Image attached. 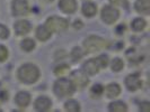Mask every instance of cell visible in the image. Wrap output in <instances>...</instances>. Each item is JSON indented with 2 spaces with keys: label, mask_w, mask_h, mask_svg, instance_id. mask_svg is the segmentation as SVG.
Returning <instances> with one entry per match:
<instances>
[{
  "label": "cell",
  "mask_w": 150,
  "mask_h": 112,
  "mask_svg": "<svg viewBox=\"0 0 150 112\" xmlns=\"http://www.w3.org/2000/svg\"><path fill=\"white\" fill-rule=\"evenodd\" d=\"M95 58H96V61L98 62L100 68H105V67H107L108 64H110V58H108V56L105 55V54H100V55L96 56Z\"/></svg>",
  "instance_id": "26"
},
{
  "label": "cell",
  "mask_w": 150,
  "mask_h": 112,
  "mask_svg": "<svg viewBox=\"0 0 150 112\" xmlns=\"http://www.w3.org/2000/svg\"><path fill=\"white\" fill-rule=\"evenodd\" d=\"M45 26L47 27V29L50 30L52 34H60L63 33L64 30L68 29L69 27V22L66 18L58 17V16H51L46 19Z\"/></svg>",
  "instance_id": "4"
},
{
  "label": "cell",
  "mask_w": 150,
  "mask_h": 112,
  "mask_svg": "<svg viewBox=\"0 0 150 112\" xmlns=\"http://www.w3.org/2000/svg\"><path fill=\"white\" fill-rule=\"evenodd\" d=\"M111 5L115 8H123L127 9L129 7V1L128 0H110Z\"/></svg>",
  "instance_id": "27"
},
{
  "label": "cell",
  "mask_w": 150,
  "mask_h": 112,
  "mask_svg": "<svg viewBox=\"0 0 150 112\" xmlns=\"http://www.w3.org/2000/svg\"><path fill=\"white\" fill-rule=\"evenodd\" d=\"M110 66H111V70H112L113 72L119 73V72H121L124 68V61L120 58V57H114L110 62Z\"/></svg>",
  "instance_id": "21"
},
{
  "label": "cell",
  "mask_w": 150,
  "mask_h": 112,
  "mask_svg": "<svg viewBox=\"0 0 150 112\" xmlns=\"http://www.w3.org/2000/svg\"><path fill=\"white\" fill-rule=\"evenodd\" d=\"M64 110L68 112H78L80 111V103L75 99H69L64 103Z\"/></svg>",
  "instance_id": "20"
},
{
  "label": "cell",
  "mask_w": 150,
  "mask_h": 112,
  "mask_svg": "<svg viewBox=\"0 0 150 112\" xmlns=\"http://www.w3.org/2000/svg\"><path fill=\"white\" fill-rule=\"evenodd\" d=\"M69 79H70V81L72 82L76 90H83L88 84H89L88 75L86 74L83 70L72 71V72L70 73V75H69Z\"/></svg>",
  "instance_id": "5"
},
{
  "label": "cell",
  "mask_w": 150,
  "mask_h": 112,
  "mask_svg": "<svg viewBox=\"0 0 150 112\" xmlns=\"http://www.w3.org/2000/svg\"><path fill=\"white\" fill-rule=\"evenodd\" d=\"M74 26H75V28H81L83 27V22H80V20H76Z\"/></svg>",
  "instance_id": "31"
},
{
  "label": "cell",
  "mask_w": 150,
  "mask_h": 112,
  "mask_svg": "<svg viewBox=\"0 0 150 112\" xmlns=\"http://www.w3.org/2000/svg\"><path fill=\"white\" fill-rule=\"evenodd\" d=\"M103 92H104V86L100 85V84H94L91 88H90L89 94L93 99H98L103 95Z\"/></svg>",
  "instance_id": "24"
},
{
  "label": "cell",
  "mask_w": 150,
  "mask_h": 112,
  "mask_svg": "<svg viewBox=\"0 0 150 112\" xmlns=\"http://www.w3.org/2000/svg\"><path fill=\"white\" fill-rule=\"evenodd\" d=\"M146 26H147V22L143 18H141V17L135 18L131 22V28L134 31H142L146 28Z\"/></svg>",
  "instance_id": "22"
},
{
  "label": "cell",
  "mask_w": 150,
  "mask_h": 112,
  "mask_svg": "<svg viewBox=\"0 0 150 112\" xmlns=\"http://www.w3.org/2000/svg\"><path fill=\"white\" fill-rule=\"evenodd\" d=\"M108 111L112 112H127L128 105L123 101H113L108 104Z\"/></svg>",
  "instance_id": "18"
},
{
  "label": "cell",
  "mask_w": 150,
  "mask_h": 112,
  "mask_svg": "<svg viewBox=\"0 0 150 112\" xmlns=\"http://www.w3.org/2000/svg\"><path fill=\"white\" fill-rule=\"evenodd\" d=\"M75 86H74L72 82L70 81V79H67L64 76L59 77L53 84V93L59 99L70 97L75 93Z\"/></svg>",
  "instance_id": "3"
},
{
  "label": "cell",
  "mask_w": 150,
  "mask_h": 112,
  "mask_svg": "<svg viewBox=\"0 0 150 112\" xmlns=\"http://www.w3.org/2000/svg\"><path fill=\"white\" fill-rule=\"evenodd\" d=\"M11 13L15 17H23L30 13V5L27 0H13Z\"/></svg>",
  "instance_id": "7"
},
{
  "label": "cell",
  "mask_w": 150,
  "mask_h": 112,
  "mask_svg": "<svg viewBox=\"0 0 150 112\" xmlns=\"http://www.w3.org/2000/svg\"><path fill=\"white\" fill-rule=\"evenodd\" d=\"M35 47H36V43L32 38H24L22 42H21V48H22V51H24V52L30 53L32 51H34Z\"/></svg>",
  "instance_id": "19"
},
{
  "label": "cell",
  "mask_w": 150,
  "mask_h": 112,
  "mask_svg": "<svg viewBox=\"0 0 150 112\" xmlns=\"http://www.w3.org/2000/svg\"><path fill=\"white\" fill-rule=\"evenodd\" d=\"M69 71H70L69 65L62 63V64H59L58 66L54 68V74L57 75V76H59V77H61V76L67 75L68 73H69Z\"/></svg>",
  "instance_id": "25"
},
{
  "label": "cell",
  "mask_w": 150,
  "mask_h": 112,
  "mask_svg": "<svg viewBox=\"0 0 150 112\" xmlns=\"http://www.w3.org/2000/svg\"><path fill=\"white\" fill-rule=\"evenodd\" d=\"M35 36L40 42H47L52 36V33L47 29L45 25H40L35 30Z\"/></svg>",
  "instance_id": "16"
},
{
  "label": "cell",
  "mask_w": 150,
  "mask_h": 112,
  "mask_svg": "<svg viewBox=\"0 0 150 112\" xmlns=\"http://www.w3.org/2000/svg\"><path fill=\"white\" fill-rule=\"evenodd\" d=\"M32 97L27 91H19L14 97V103L21 109H26L30 104Z\"/></svg>",
  "instance_id": "10"
},
{
  "label": "cell",
  "mask_w": 150,
  "mask_h": 112,
  "mask_svg": "<svg viewBox=\"0 0 150 112\" xmlns=\"http://www.w3.org/2000/svg\"><path fill=\"white\" fill-rule=\"evenodd\" d=\"M142 80L140 77V75L134 73V74H129L125 80H124V85L130 92H135L138 90L142 88Z\"/></svg>",
  "instance_id": "8"
},
{
  "label": "cell",
  "mask_w": 150,
  "mask_h": 112,
  "mask_svg": "<svg viewBox=\"0 0 150 112\" xmlns=\"http://www.w3.org/2000/svg\"><path fill=\"white\" fill-rule=\"evenodd\" d=\"M52 108V101L51 99L46 95L38 97V99L34 101V109L38 112H47Z\"/></svg>",
  "instance_id": "9"
},
{
  "label": "cell",
  "mask_w": 150,
  "mask_h": 112,
  "mask_svg": "<svg viewBox=\"0 0 150 112\" xmlns=\"http://www.w3.org/2000/svg\"><path fill=\"white\" fill-rule=\"evenodd\" d=\"M10 35V31L8 29L7 26L0 24V39H7Z\"/></svg>",
  "instance_id": "29"
},
{
  "label": "cell",
  "mask_w": 150,
  "mask_h": 112,
  "mask_svg": "<svg viewBox=\"0 0 150 112\" xmlns=\"http://www.w3.org/2000/svg\"><path fill=\"white\" fill-rule=\"evenodd\" d=\"M9 56V51L5 45L0 44V63H4L6 62Z\"/></svg>",
  "instance_id": "28"
},
{
  "label": "cell",
  "mask_w": 150,
  "mask_h": 112,
  "mask_svg": "<svg viewBox=\"0 0 150 112\" xmlns=\"http://www.w3.org/2000/svg\"><path fill=\"white\" fill-rule=\"evenodd\" d=\"M134 9L137 13L148 16L150 14V0H137L134 2Z\"/></svg>",
  "instance_id": "15"
},
{
  "label": "cell",
  "mask_w": 150,
  "mask_h": 112,
  "mask_svg": "<svg viewBox=\"0 0 150 112\" xmlns=\"http://www.w3.org/2000/svg\"><path fill=\"white\" fill-rule=\"evenodd\" d=\"M103 94H105L107 99H115L121 94V85L117 83H108L107 85L104 86V92Z\"/></svg>",
  "instance_id": "14"
},
{
  "label": "cell",
  "mask_w": 150,
  "mask_h": 112,
  "mask_svg": "<svg viewBox=\"0 0 150 112\" xmlns=\"http://www.w3.org/2000/svg\"><path fill=\"white\" fill-rule=\"evenodd\" d=\"M81 11H83V14L86 17L91 18V17H94L97 14V6L94 2H91V1H86L83 5Z\"/></svg>",
  "instance_id": "17"
},
{
  "label": "cell",
  "mask_w": 150,
  "mask_h": 112,
  "mask_svg": "<svg viewBox=\"0 0 150 112\" xmlns=\"http://www.w3.org/2000/svg\"><path fill=\"white\" fill-rule=\"evenodd\" d=\"M119 17H120L119 9L113 7L112 5L104 6L103 9H102V11H100V18L107 25H113L114 22H116L117 19H119Z\"/></svg>",
  "instance_id": "6"
},
{
  "label": "cell",
  "mask_w": 150,
  "mask_h": 112,
  "mask_svg": "<svg viewBox=\"0 0 150 112\" xmlns=\"http://www.w3.org/2000/svg\"><path fill=\"white\" fill-rule=\"evenodd\" d=\"M83 55H85V52H83V48L76 46V47H74V48L71 49V52H70V58H71V61H72L74 63H77L78 61H80L83 58Z\"/></svg>",
  "instance_id": "23"
},
{
  "label": "cell",
  "mask_w": 150,
  "mask_h": 112,
  "mask_svg": "<svg viewBox=\"0 0 150 112\" xmlns=\"http://www.w3.org/2000/svg\"><path fill=\"white\" fill-rule=\"evenodd\" d=\"M40 76V68L33 63H25L17 70V79L24 84H34L38 81Z\"/></svg>",
  "instance_id": "1"
},
{
  "label": "cell",
  "mask_w": 150,
  "mask_h": 112,
  "mask_svg": "<svg viewBox=\"0 0 150 112\" xmlns=\"http://www.w3.org/2000/svg\"><path fill=\"white\" fill-rule=\"evenodd\" d=\"M58 6L61 11L67 15H71V14L76 13V10L78 8L76 0H59Z\"/></svg>",
  "instance_id": "13"
},
{
  "label": "cell",
  "mask_w": 150,
  "mask_h": 112,
  "mask_svg": "<svg viewBox=\"0 0 150 112\" xmlns=\"http://www.w3.org/2000/svg\"><path fill=\"white\" fill-rule=\"evenodd\" d=\"M100 70L102 68L99 66V64H98V62L96 61V58L87 60L83 64V71L88 76H94V75L98 74Z\"/></svg>",
  "instance_id": "11"
},
{
  "label": "cell",
  "mask_w": 150,
  "mask_h": 112,
  "mask_svg": "<svg viewBox=\"0 0 150 112\" xmlns=\"http://www.w3.org/2000/svg\"><path fill=\"white\" fill-rule=\"evenodd\" d=\"M30 22L26 19H19L14 24V31L17 36H25L30 31Z\"/></svg>",
  "instance_id": "12"
},
{
  "label": "cell",
  "mask_w": 150,
  "mask_h": 112,
  "mask_svg": "<svg viewBox=\"0 0 150 112\" xmlns=\"http://www.w3.org/2000/svg\"><path fill=\"white\" fill-rule=\"evenodd\" d=\"M139 110L142 112H148L150 110V102H148V101H143V102H141V103H140Z\"/></svg>",
  "instance_id": "30"
},
{
  "label": "cell",
  "mask_w": 150,
  "mask_h": 112,
  "mask_svg": "<svg viewBox=\"0 0 150 112\" xmlns=\"http://www.w3.org/2000/svg\"><path fill=\"white\" fill-rule=\"evenodd\" d=\"M108 47H110L108 40L96 35H90L87 38H85L83 43V49L86 54H96L105 51Z\"/></svg>",
  "instance_id": "2"
}]
</instances>
